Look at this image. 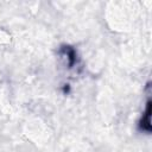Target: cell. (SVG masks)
Masks as SVG:
<instances>
[{"label":"cell","mask_w":152,"mask_h":152,"mask_svg":"<svg viewBox=\"0 0 152 152\" xmlns=\"http://www.w3.org/2000/svg\"><path fill=\"white\" fill-rule=\"evenodd\" d=\"M150 113H151V101H147V106H146V112L145 114H142V120H141V125H142V129L150 132L151 127H150Z\"/></svg>","instance_id":"cell-1"}]
</instances>
